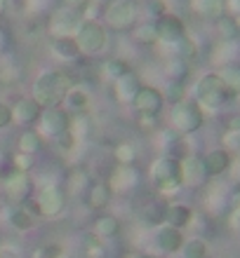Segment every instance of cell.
Here are the masks:
<instances>
[{
  "mask_svg": "<svg viewBox=\"0 0 240 258\" xmlns=\"http://www.w3.org/2000/svg\"><path fill=\"white\" fill-rule=\"evenodd\" d=\"M203 124H205V110L196 103V99H184V101L172 106L170 127L174 134H179V136L196 134Z\"/></svg>",
  "mask_w": 240,
  "mask_h": 258,
  "instance_id": "obj_3",
  "label": "cell"
},
{
  "mask_svg": "<svg viewBox=\"0 0 240 258\" xmlns=\"http://www.w3.org/2000/svg\"><path fill=\"white\" fill-rule=\"evenodd\" d=\"M5 10H7V0H0V17L5 14Z\"/></svg>",
  "mask_w": 240,
  "mask_h": 258,
  "instance_id": "obj_49",
  "label": "cell"
},
{
  "mask_svg": "<svg viewBox=\"0 0 240 258\" xmlns=\"http://www.w3.org/2000/svg\"><path fill=\"white\" fill-rule=\"evenodd\" d=\"M35 204H38V214L47 218L59 216L66 207V195L59 185H47V188H40L38 197H35Z\"/></svg>",
  "mask_w": 240,
  "mask_h": 258,
  "instance_id": "obj_8",
  "label": "cell"
},
{
  "mask_svg": "<svg viewBox=\"0 0 240 258\" xmlns=\"http://www.w3.org/2000/svg\"><path fill=\"white\" fill-rule=\"evenodd\" d=\"M219 78L224 80V85L231 89V94L233 96L240 94V66L238 63H224L219 71Z\"/></svg>",
  "mask_w": 240,
  "mask_h": 258,
  "instance_id": "obj_29",
  "label": "cell"
},
{
  "mask_svg": "<svg viewBox=\"0 0 240 258\" xmlns=\"http://www.w3.org/2000/svg\"><path fill=\"white\" fill-rule=\"evenodd\" d=\"M191 221H193L191 207H186V204H167V209H165V223L167 225L184 230V228L191 225Z\"/></svg>",
  "mask_w": 240,
  "mask_h": 258,
  "instance_id": "obj_19",
  "label": "cell"
},
{
  "mask_svg": "<svg viewBox=\"0 0 240 258\" xmlns=\"http://www.w3.org/2000/svg\"><path fill=\"white\" fill-rule=\"evenodd\" d=\"M76 82L66 71H42L33 82V99L40 108L62 106Z\"/></svg>",
  "mask_w": 240,
  "mask_h": 258,
  "instance_id": "obj_1",
  "label": "cell"
},
{
  "mask_svg": "<svg viewBox=\"0 0 240 258\" xmlns=\"http://www.w3.org/2000/svg\"><path fill=\"white\" fill-rule=\"evenodd\" d=\"M125 73H130V66H127V61L120 59V56H113V59H109V61L104 63V75H106L109 80H118V78Z\"/></svg>",
  "mask_w": 240,
  "mask_h": 258,
  "instance_id": "obj_34",
  "label": "cell"
},
{
  "mask_svg": "<svg viewBox=\"0 0 240 258\" xmlns=\"http://www.w3.org/2000/svg\"><path fill=\"white\" fill-rule=\"evenodd\" d=\"M217 31H219V35L224 38V42H233L240 35V21H235L233 17H228V14H221L219 19H217Z\"/></svg>",
  "mask_w": 240,
  "mask_h": 258,
  "instance_id": "obj_30",
  "label": "cell"
},
{
  "mask_svg": "<svg viewBox=\"0 0 240 258\" xmlns=\"http://www.w3.org/2000/svg\"><path fill=\"white\" fill-rule=\"evenodd\" d=\"M156 246H158L163 253H177L181 251L184 246V232L179 228H172V225H160L158 232H156Z\"/></svg>",
  "mask_w": 240,
  "mask_h": 258,
  "instance_id": "obj_16",
  "label": "cell"
},
{
  "mask_svg": "<svg viewBox=\"0 0 240 258\" xmlns=\"http://www.w3.org/2000/svg\"><path fill=\"white\" fill-rule=\"evenodd\" d=\"M0 258H19V249L14 244H3L0 246Z\"/></svg>",
  "mask_w": 240,
  "mask_h": 258,
  "instance_id": "obj_46",
  "label": "cell"
},
{
  "mask_svg": "<svg viewBox=\"0 0 240 258\" xmlns=\"http://www.w3.org/2000/svg\"><path fill=\"white\" fill-rule=\"evenodd\" d=\"M167 101L174 106V103L184 101L186 99V82H177V80H167Z\"/></svg>",
  "mask_w": 240,
  "mask_h": 258,
  "instance_id": "obj_37",
  "label": "cell"
},
{
  "mask_svg": "<svg viewBox=\"0 0 240 258\" xmlns=\"http://www.w3.org/2000/svg\"><path fill=\"white\" fill-rule=\"evenodd\" d=\"M109 185L113 192H130L139 185V171L132 164H118L116 169L111 171Z\"/></svg>",
  "mask_w": 240,
  "mask_h": 258,
  "instance_id": "obj_14",
  "label": "cell"
},
{
  "mask_svg": "<svg viewBox=\"0 0 240 258\" xmlns=\"http://www.w3.org/2000/svg\"><path fill=\"white\" fill-rule=\"evenodd\" d=\"M139 127L144 132H156L160 127V115H139Z\"/></svg>",
  "mask_w": 240,
  "mask_h": 258,
  "instance_id": "obj_43",
  "label": "cell"
},
{
  "mask_svg": "<svg viewBox=\"0 0 240 258\" xmlns=\"http://www.w3.org/2000/svg\"><path fill=\"white\" fill-rule=\"evenodd\" d=\"M207 181L205 167L198 155H186L181 157V185L186 188H200Z\"/></svg>",
  "mask_w": 240,
  "mask_h": 258,
  "instance_id": "obj_13",
  "label": "cell"
},
{
  "mask_svg": "<svg viewBox=\"0 0 240 258\" xmlns=\"http://www.w3.org/2000/svg\"><path fill=\"white\" fill-rule=\"evenodd\" d=\"M200 160H203L207 178H217V176H224V174L231 169L233 155H231L226 148H212V150H207Z\"/></svg>",
  "mask_w": 240,
  "mask_h": 258,
  "instance_id": "obj_12",
  "label": "cell"
},
{
  "mask_svg": "<svg viewBox=\"0 0 240 258\" xmlns=\"http://www.w3.org/2000/svg\"><path fill=\"white\" fill-rule=\"evenodd\" d=\"M42 108L35 103L33 96H24L19 101L12 106V120L19 124H33L38 122V117H40Z\"/></svg>",
  "mask_w": 240,
  "mask_h": 258,
  "instance_id": "obj_17",
  "label": "cell"
},
{
  "mask_svg": "<svg viewBox=\"0 0 240 258\" xmlns=\"http://www.w3.org/2000/svg\"><path fill=\"white\" fill-rule=\"evenodd\" d=\"M89 129H92V120L87 117V113H76V115H71L69 132L73 134V139H76V141L87 139V136H89Z\"/></svg>",
  "mask_w": 240,
  "mask_h": 258,
  "instance_id": "obj_31",
  "label": "cell"
},
{
  "mask_svg": "<svg viewBox=\"0 0 240 258\" xmlns=\"http://www.w3.org/2000/svg\"><path fill=\"white\" fill-rule=\"evenodd\" d=\"M165 209H167V204L163 202H151L149 207L144 209V223L149 228H156V225L165 223Z\"/></svg>",
  "mask_w": 240,
  "mask_h": 258,
  "instance_id": "obj_33",
  "label": "cell"
},
{
  "mask_svg": "<svg viewBox=\"0 0 240 258\" xmlns=\"http://www.w3.org/2000/svg\"><path fill=\"white\" fill-rule=\"evenodd\" d=\"M82 21V14L71 10V7L62 5L57 7L55 12L50 14V21H47V31L52 38H73Z\"/></svg>",
  "mask_w": 240,
  "mask_h": 258,
  "instance_id": "obj_7",
  "label": "cell"
},
{
  "mask_svg": "<svg viewBox=\"0 0 240 258\" xmlns=\"http://www.w3.org/2000/svg\"><path fill=\"white\" fill-rule=\"evenodd\" d=\"M221 148H226L228 153H240V132L226 129V134L221 136Z\"/></svg>",
  "mask_w": 240,
  "mask_h": 258,
  "instance_id": "obj_38",
  "label": "cell"
},
{
  "mask_svg": "<svg viewBox=\"0 0 240 258\" xmlns=\"http://www.w3.org/2000/svg\"><path fill=\"white\" fill-rule=\"evenodd\" d=\"M127 258H156V256H149V253H144V256H141V253H134V256H127Z\"/></svg>",
  "mask_w": 240,
  "mask_h": 258,
  "instance_id": "obj_50",
  "label": "cell"
},
{
  "mask_svg": "<svg viewBox=\"0 0 240 258\" xmlns=\"http://www.w3.org/2000/svg\"><path fill=\"white\" fill-rule=\"evenodd\" d=\"M113 155H116L118 164H132L134 157H137V150H134L132 143H118L116 150H113Z\"/></svg>",
  "mask_w": 240,
  "mask_h": 258,
  "instance_id": "obj_36",
  "label": "cell"
},
{
  "mask_svg": "<svg viewBox=\"0 0 240 258\" xmlns=\"http://www.w3.org/2000/svg\"><path fill=\"white\" fill-rule=\"evenodd\" d=\"M64 103L69 106V110H73V115H76V113H87V108H89L87 89L73 85V87H71V92L66 94V99H64Z\"/></svg>",
  "mask_w": 240,
  "mask_h": 258,
  "instance_id": "obj_24",
  "label": "cell"
},
{
  "mask_svg": "<svg viewBox=\"0 0 240 258\" xmlns=\"http://www.w3.org/2000/svg\"><path fill=\"white\" fill-rule=\"evenodd\" d=\"M181 256H184V258H205V256H207V242H205L203 237L184 239V246H181Z\"/></svg>",
  "mask_w": 240,
  "mask_h": 258,
  "instance_id": "obj_32",
  "label": "cell"
},
{
  "mask_svg": "<svg viewBox=\"0 0 240 258\" xmlns=\"http://www.w3.org/2000/svg\"><path fill=\"white\" fill-rule=\"evenodd\" d=\"M224 14L240 21V0H224Z\"/></svg>",
  "mask_w": 240,
  "mask_h": 258,
  "instance_id": "obj_45",
  "label": "cell"
},
{
  "mask_svg": "<svg viewBox=\"0 0 240 258\" xmlns=\"http://www.w3.org/2000/svg\"><path fill=\"white\" fill-rule=\"evenodd\" d=\"M111 197H113V190H111L109 183H94L87 188V207L89 209H106L111 204Z\"/></svg>",
  "mask_w": 240,
  "mask_h": 258,
  "instance_id": "obj_23",
  "label": "cell"
},
{
  "mask_svg": "<svg viewBox=\"0 0 240 258\" xmlns=\"http://www.w3.org/2000/svg\"><path fill=\"white\" fill-rule=\"evenodd\" d=\"M151 181L160 192L170 195L181 188V160L172 155H163L151 164Z\"/></svg>",
  "mask_w": 240,
  "mask_h": 258,
  "instance_id": "obj_6",
  "label": "cell"
},
{
  "mask_svg": "<svg viewBox=\"0 0 240 258\" xmlns=\"http://www.w3.org/2000/svg\"><path fill=\"white\" fill-rule=\"evenodd\" d=\"M66 185H69V190H71V192H82V190H85V188L89 185L87 171L76 169V167H73V171L69 174V181H66Z\"/></svg>",
  "mask_w": 240,
  "mask_h": 258,
  "instance_id": "obj_35",
  "label": "cell"
},
{
  "mask_svg": "<svg viewBox=\"0 0 240 258\" xmlns=\"http://www.w3.org/2000/svg\"><path fill=\"white\" fill-rule=\"evenodd\" d=\"M7 49V33H5V28L0 26V54Z\"/></svg>",
  "mask_w": 240,
  "mask_h": 258,
  "instance_id": "obj_47",
  "label": "cell"
},
{
  "mask_svg": "<svg viewBox=\"0 0 240 258\" xmlns=\"http://www.w3.org/2000/svg\"><path fill=\"white\" fill-rule=\"evenodd\" d=\"M14 120H12V106H7V103L0 101V129L10 127Z\"/></svg>",
  "mask_w": 240,
  "mask_h": 258,
  "instance_id": "obj_44",
  "label": "cell"
},
{
  "mask_svg": "<svg viewBox=\"0 0 240 258\" xmlns=\"http://www.w3.org/2000/svg\"><path fill=\"white\" fill-rule=\"evenodd\" d=\"M52 54L57 59H62V61H76L78 56H80V49H78L76 40L73 38H52Z\"/></svg>",
  "mask_w": 240,
  "mask_h": 258,
  "instance_id": "obj_22",
  "label": "cell"
},
{
  "mask_svg": "<svg viewBox=\"0 0 240 258\" xmlns=\"http://www.w3.org/2000/svg\"><path fill=\"white\" fill-rule=\"evenodd\" d=\"M73 40H76L80 54L92 56L106 47V42H109V28L104 26L99 19H82L76 35H73Z\"/></svg>",
  "mask_w": 240,
  "mask_h": 258,
  "instance_id": "obj_5",
  "label": "cell"
},
{
  "mask_svg": "<svg viewBox=\"0 0 240 258\" xmlns=\"http://www.w3.org/2000/svg\"><path fill=\"white\" fill-rule=\"evenodd\" d=\"M132 106L139 110V115H160V110L165 106V94L158 87H151V85H141L134 96Z\"/></svg>",
  "mask_w": 240,
  "mask_h": 258,
  "instance_id": "obj_11",
  "label": "cell"
},
{
  "mask_svg": "<svg viewBox=\"0 0 240 258\" xmlns=\"http://www.w3.org/2000/svg\"><path fill=\"white\" fill-rule=\"evenodd\" d=\"M5 218H7V223L12 225L14 230H19V232H26V230H31V228L35 225L33 216H31L21 204H10V207L5 209Z\"/></svg>",
  "mask_w": 240,
  "mask_h": 258,
  "instance_id": "obj_20",
  "label": "cell"
},
{
  "mask_svg": "<svg viewBox=\"0 0 240 258\" xmlns=\"http://www.w3.org/2000/svg\"><path fill=\"white\" fill-rule=\"evenodd\" d=\"M57 141V146H59V150H62V153H71V150L76 148V139H73V134H71V132H66V134H62V136H57L55 139Z\"/></svg>",
  "mask_w": 240,
  "mask_h": 258,
  "instance_id": "obj_42",
  "label": "cell"
},
{
  "mask_svg": "<svg viewBox=\"0 0 240 258\" xmlns=\"http://www.w3.org/2000/svg\"><path fill=\"white\" fill-rule=\"evenodd\" d=\"M118 232H120V221L116 216H111V214H104L94 221V235L99 239H111L116 237Z\"/></svg>",
  "mask_w": 240,
  "mask_h": 258,
  "instance_id": "obj_25",
  "label": "cell"
},
{
  "mask_svg": "<svg viewBox=\"0 0 240 258\" xmlns=\"http://www.w3.org/2000/svg\"><path fill=\"white\" fill-rule=\"evenodd\" d=\"M38 120H40L42 134L52 136V139L66 134L69 127H71V113L69 110H64V108H59V106H55V108H42V113H40Z\"/></svg>",
  "mask_w": 240,
  "mask_h": 258,
  "instance_id": "obj_10",
  "label": "cell"
},
{
  "mask_svg": "<svg viewBox=\"0 0 240 258\" xmlns=\"http://www.w3.org/2000/svg\"><path fill=\"white\" fill-rule=\"evenodd\" d=\"M33 157L35 155L17 153V155H14V171H24V174H28V171H31V167H33Z\"/></svg>",
  "mask_w": 240,
  "mask_h": 258,
  "instance_id": "obj_41",
  "label": "cell"
},
{
  "mask_svg": "<svg viewBox=\"0 0 240 258\" xmlns=\"http://www.w3.org/2000/svg\"><path fill=\"white\" fill-rule=\"evenodd\" d=\"M42 150V136L35 132V129H26L19 134V153H26V155H35Z\"/></svg>",
  "mask_w": 240,
  "mask_h": 258,
  "instance_id": "obj_27",
  "label": "cell"
},
{
  "mask_svg": "<svg viewBox=\"0 0 240 258\" xmlns=\"http://www.w3.org/2000/svg\"><path fill=\"white\" fill-rule=\"evenodd\" d=\"M85 256H87V258H104V256H106V249H104V244L99 242V237H97V235H92V237L87 239Z\"/></svg>",
  "mask_w": 240,
  "mask_h": 258,
  "instance_id": "obj_39",
  "label": "cell"
},
{
  "mask_svg": "<svg viewBox=\"0 0 240 258\" xmlns=\"http://www.w3.org/2000/svg\"><path fill=\"white\" fill-rule=\"evenodd\" d=\"M132 38L139 42V45H158V28H156V21H144V24H137L132 28Z\"/></svg>",
  "mask_w": 240,
  "mask_h": 258,
  "instance_id": "obj_26",
  "label": "cell"
},
{
  "mask_svg": "<svg viewBox=\"0 0 240 258\" xmlns=\"http://www.w3.org/2000/svg\"><path fill=\"white\" fill-rule=\"evenodd\" d=\"M64 249L62 244H57V242H50V244H42L38 251H35L33 258H62Z\"/></svg>",
  "mask_w": 240,
  "mask_h": 258,
  "instance_id": "obj_40",
  "label": "cell"
},
{
  "mask_svg": "<svg viewBox=\"0 0 240 258\" xmlns=\"http://www.w3.org/2000/svg\"><path fill=\"white\" fill-rule=\"evenodd\" d=\"M165 78L167 80H177V82H186L188 78V63L179 56H170L165 63Z\"/></svg>",
  "mask_w": 240,
  "mask_h": 258,
  "instance_id": "obj_28",
  "label": "cell"
},
{
  "mask_svg": "<svg viewBox=\"0 0 240 258\" xmlns=\"http://www.w3.org/2000/svg\"><path fill=\"white\" fill-rule=\"evenodd\" d=\"M191 12L200 19L217 21L224 14V0H191Z\"/></svg>",
  "mask_w": 240,
  "mask_h": 258,
  "instance_id": "obj_21",
  "label": "cell"
},
{
  "mask_svg": "<svg viewBox=\"0 0 240 258\" xmlns=\"http://www.w3.org/2000/svg\"><path fill=\"white\" fill-rule=\"evenodd\" d=\"M104 26L116 31V33H127L137 26L139 21V5L134 0H111L104 5Z\"/></svg>",
  "mask_w": 240,
  "mask_h": 258,
  "instance_id": "obj_4",
  "label": "cell"
},
{
  "mask_svg": "<svg viewBox=\"0 0 240 258\" xmlns=\"http://www.w3.org/2000/svg\"><path fill=\"white\" fill-rule=\"evenodd\" d=\"M233 99L231 89L224 85L219 73H205L196 82V103L203 110H219Z\"/></svg>",
  "mask_w": 240,
  "mask_h": 258,
  "instance_id": "obj_2",
  "label": "cell"
},
{
  "mask_svg": "<svg viewBox=\"0 0 240 258\" xmlns=\"http://www.w3.org/2000/svg\"><path fill=\"white\" fill-rule=\"evenodd\" d=\"M228 129H233V132H240V115H233L228 120Z\"/></svg>",
  "mask_w": 240,
  "mask_h": 258,
  "instance_id": "obj_48",
  "label": "cell"
},
{
  "mask_svg": "<svg viewBox=\"0 0 240 258\" xmlns=\"http://www.w3.org/2000/svg\"><path fill=\"white\" fill-rule=\"evenodd\" d=\"M31 188H33V181L24 171H14V174H10L5 178V195L14 204H21L24 200H28L31 197Z\"/></svg>",
  "mask_w": 240,
  "mask_h": 258,
  "instance_id": "obj_15",
  "label": "cell"
},
{
  "mask_svg": "<svg viewBox=\"0 0 240 258\" xmlns=\"http://www.w3.org/2000/svg\"><path fill=\"white\" fill-rule=\"evenodd\" d=\"M156 28H158V38H160L158 45H174V42H179L186 35L184 19L172 12L160 14L158 19H156Z\"/></svg>",
  "mask_w": 240,
  "mask_h": 258,
  "instance_id": "obj_9",
  "label": "cell"
},
{
  "mask_svg": "<svg viewBox=\"0 0 240 258\" xmlns=\"http://www.w3.org/2000/svg\"><path fill=\"white\" fill-rule=\"evenodd\" d=\"M139 87H141V82H139V78L134 73H125L120 75L118 80H113V94H116V99L120 103H132L134 101V96H137Z\"/></svg>",
  "mask_w": 240,
  "mask_h": 258,
  "instance_id": "obj_18",
  "label": "cell"
}]
</instances>
